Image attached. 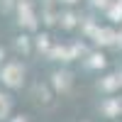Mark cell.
Here are the masks:
<instances>
[{
	"label": "cell",
	"instance_id": "cell-3",
	"mask_svg": "<svg viewBox=\"0 0 122 122\" xmlns=\"http://www.w3.org/2000/svg\"><path fill=\"white\" fill-rule=\"evenodd\" d=\"M17 46H20V49H22V51H25V49H27V39L22 37V39H20V42H17Z\"/></svg>",
	"mask_w": 122,
	"mask_h": 122
},
{
	"label": "cell",
	"instance_id": "cell-2",
	"mask_svg": "<svg viewBox=\"0 0 122 122\" xmlns=\"http://www.w3.org/2000/svg\"><path fill=\"white\" fill-rule=\"evenodd\" d=\"M7 110H10V100L5 95H0V120L7 117Z\"/></svg>",
	"mask_w": 122,
	"mask_h": 122
},
{
	"label": "cell",
	"instance_id": "cell-5",
	"mask_svg": "<svg viewBox=\"0 0 122 122\" xmlns=\"http://www.w3.org/2000/svg\"><path fill=\"white\" fill-rule=\"evenodd\" d=\"M0 61H3V49H0Z\"/></svg>",
	"mask_w": 122,
	"mask_h": 122
},
{
	"label": "cell",
	"instance_id": "cell-1",
	"mask_svg": "<svg viewBox=\"0 0 122 122\" xmlns=\"http://www.w3.org/2000/svg\"><path fill=\"white\" fill-rule=\"evenodd\" d=\"M0 78H3L7 86H20V81H22V66L20 64H7L3 68V76Z\"/></svg>",
	"mask_w": 122,
	"mask_h": 122
},
{
	"label": "cell",
	"instance_id": "cell-4",
	"mask_svg": "<svg viewBox=\"0 0 122 122\" xmlns=\"http://www.w3.org/2000/svg\"><path fill=\"white\" fill-rule=\"evenodd\" d=\"M15 122H27V120H22V117H17V120H15Z\"/></svg>",
	"mask_w": 122,
	"mask_h": 122
}]
</instances>
